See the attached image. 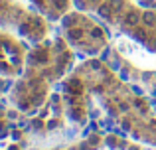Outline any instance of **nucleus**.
Wrapping results in <instances>:
<instances>
[]
</instances>
